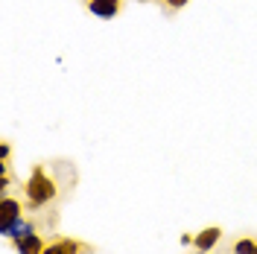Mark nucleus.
Instances as JSON below:
<instances>
[{
	"label": "nucleus",
	"mask_w": 257,
	"mask_h": 254,
	"mask_svg": "<svg viewBox=\"0 0 257 254\" xmlns=\"http://www.w3.org/2000/svg\"><path fill=\"white\" fill-rule=\"evenodd\" d=\"M59 190H62V184L53 175V170H50L47 164H38V167H32L30 178L24 184V205H27V210L38 213V210H44L47 205L56 202Z\"/></svg>",
	"instance_id": "1"
},
{
	"label": "nucleus",
	"mask_w": 257,
	"mask_h": 254,
	"mask_svg": "<svg viewBox=\"0 0 257 254\" xmlns=\"http://www.w3.org/2000/svg\"><path fill=\"white\" fill-rule=\"evenodd\" d=\"M24 210H27V205H21V199L3 196V199H0V234L9 231L18 219H24Z\"/></svg>",
	"instance_id": "2"
},
{
	"label": "nucleus",
	"mask_w": 257,
	"mask_h": 254,
	"mask_svg": "<svg viewBox=\"0 0 257 254\" xmlns=\"http://www.w3.org/2000/svg\"><path fill=\"white\" fill-rule=\"evenodd\" d=\"M82 251H88V245H82L79 239H73V237H56L53 242H47V245H44V251H41V254H82Z\"/></svg>",
	"instance_id": "3"
},
{
	"label": "nucleus",
	"mask_w": 257,
	"mask_h": 254,
	"mask_svg": "<svg viewBox=\"0 0 257 254\" xmlns=\"http://www.w3.org/2000/svg\"><path fill=\"white\" fill-rule=\"evenodd\" d=\"M222 239V228L219 225H210V228H205V231H199L196 234V239H193V245H196V251L199 254H210L213 248H216V242Z\"/></svg>",
	"instance_id": "4"
},
{
	"label": "nucleus",
	"mask_w": 257,
	"mask_h": 254,
	"mask_svg": "<svg viewBox=\"0 0 257 254\" xmlns=\"http://www.w3.org/2000/svg\"><path fill=\"white\" fill-rule=\"evenodd\" d=\"M120 9H123V0H96V3H88V12L96 18H105V21L117 18Z\"/></svg>",
	"instance_id": "5"
},
{
	"label": "nucleus",
	"mask_w": 257,
	"mask_h": 254,
	"mask_svg": "<svg viewBox=\"0 0 257 254\" xmlns=\"http://www.w3.org/2000/svg\"><path fill=\"white\" fill-rule=\"evenodd\" d=\"M18 254H41L44 251V237L41 234H30V237H18L12 239Z\"/></svg>",
	"instance_id": "6"
},
{
	"label": "nucleus",
	"mask_w": 257,
	"mask_h": 254,
	"mask_svg": "<svg viewBox=\"0 0 257 254\" xmlns=\"http://www.w3.org/2000/svg\"><path fill=\"white\" fill-rule=\"evenodd\" d=\"M257 251V242L254 239H248V237H242L234 242V254H254Z\"/></svg>",
	"instance_id": "7"
},
{
	"label": "nucleus",
	"mask_w": 257,
	"mask_h": 254,
	"mask_svg": "<svg viewBox=\"0 0 257 254\" xmlns=\"http://www.w3.org/2000/svg\"><path fill=\"white\" fill-rule=\"evenodd\" d=\"M9 143H0V164H9Z\"/></svg>",
	"instance_id": "8"
},
{
	"label": "nucleus",
	"mask_w": 257,
	"mask_h": 254,
	"mask_svg": "<svg viewBox=\"0 0 257 254\" xmlns=\"http://www.w3.org/2000/svg\"><path fill=\"white\" fill-rule=\"evenodd\" d=\"M164 3H167L170 9H184V6H187L190 0H164Z\"/></svg>",
	"instance_id": "9"
},
{
	"label": "nucleus",
	"mask_w": 257,
	"mask_h": 254,
	"mask_svg": "<svg viewBox=\"0 0 257 254\" xmlns=\"http://www.w3.org/2000/svg\"><path fill=\"white\" fill-rule=\"evenodd\" d=\"M193 239H196V237H190V234H181V245H193Z\"/></svg>",
	"instance_id": "10"
},
{
	"label": "nucleus",
	"mask_w": 257,
	"mask_h": 254,
	"mask_svg": "<svg viewBox=\"0 0 257 254\" xmlns=\"http://www.w3.org/2000/svg\"><path fill=\"white\" fill-rule=\"evenodd\" d=\"M88 3H96V0H85V6H88Z\"/></svg>",
	"instance_id": "11"
},
{
	"label": "nucleus",
	"mask_w": 257,
	"mask_h": 254,
	"mask_svg": "<svg viewBox=\"0 0 257 254\" xmlns=\"http://www.w3.org/2000/svg\"><path fill=\"white\" fill-rule=\"evenodd\" d=\"M254 254H257V251H254Z\"/></svg>",
	"instance_id": "12"
}]
</instances>
